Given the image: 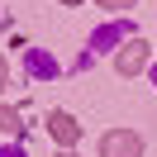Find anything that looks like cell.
Returning <instances> with one entry per match:
<instances>
[{"label": "cell", "instance_id": "ba28073f", "mask_svg": "<svg viewBox=\"0 0 157 157\" xmlns=\"http://www.w3.org/2000/svg\"><path fill=\"white\" fill-rule=\"evenodd\" d=\"M62 5H81V0H62Z\"/></svg>", "mask_w": 157, "mask_h": 157}, {"label": "cell", "instance_id": "9c48e42d", "mask_svg": "<svg viewBox=\"0 0 157 157\" xmlns=\"http://www.w3.org/2000/svg\"><path fill=\"white\" fill-rule=\"evenodd\" d=\"M0 29H5V10H0Z\"/></svg>", "mask_w": 157, "mask_h": 157}, {"label": "cell", "instance_id": "5b68a950", "mask_svg": "<svg viewBox=\"0 0 157 157\" xmlns=\"http://www.w3.org/2000/svg\"><path fill=\"white\" fill-rule=\"evenodd\" d=\"M100 5H105V10H128L133 0H100Z\"/></svg>", "mask_w": 157, "mask_h": 157}, {"label": "cell", "instance_id": "3957f363", "mask_svg": "<svg viewBox=\"0 0 157 157\" xmlns=\"http://www.w3.org/2000/svg\"><path fill=\"white\" fill-rule=\"evenodd\" d=\"M147 57H152V52H147V43H143V38H133L124 52H119V62H114V67L124 71V76H133V71H143V67H147Z\"/></svg>", "mask_w": 157, "mask_h": 157}, {"label": "cell", "instance_id": "277c9868", "mask_svg": "<svg viewBox=\"0 0 157 157\" xmlns=\"http://www.w3.org/2000/svg\"><path fill=\"white\" fill-rule=\"evenodd\" d=\"M0 133H19V114L10 105H0Z\"/></svg>", "mask_w": 157, "mask_h": 157}, {"label": "cell", "instance_id": "7a4b0ae2", "mask_svg": "<svg viewBox=\"0 0 157 157\" xmlns=\"http://www.w3.org/2000/svg\"><path fill=\"white\" fill-rule=\"evenodd\" d=\"M48 133L57 138V147L67 152V147H71V143L81 138V124H76L71 114H62V109H57V114H48Z\"/></svg>", "mask_w": 157, "mask_h": 157}, {"label": "cell", "instance_id": "8992f818", "mask_svg": "<svg viewBox=\"0 0 157 157\" xmlns=\"http://www.w3.org/2000/svg\"><path fill=\"white\" fill-rule=\"evenodd\" d=\"M5 76H10V71H5V57H0V86H5Z\"/></svg>", "mask_w": 157, "mask_h": 157}, {"label": "cell", "instance_id": "6da1fadb", "mask_svg": "<svg viewBox=\"0 0 157 157\" xmlns=\"http://www.w3.org/2000/svg\"><path fill=\"white\" fill-rule=\"evenodd\" d=\"M100 157H143V138L133 128H114L100 138Z\"/></svg>", "mask_w": 157, "mask_h": 157}, {"label": "cell", "instance_id": "52a82bcc", "mask_svg": "<svg viewBox=\"0 0 157 157\" xmlns=\"http://www.w3.org/2000/svg\"><path fill=\"white\" fill-rule=\"evenodd\" d=\"M57 157H76V152H71V147H67V152H57Z\"/></svg>", "mask_w": 157, "mask_h": 157}]
</instances>
